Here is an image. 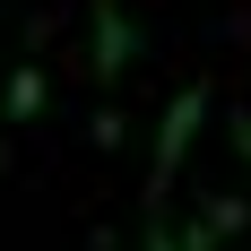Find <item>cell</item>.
<instances>
[{"label": "cell", "mask_w": 251, "mask_h": 251, "mask_svg": "<svg viewBox=\"0 0 251 251\" xmlns=\"http://www.w3.org/2000/svg\"><path fill=\"white\" fill-rule=\"evenodd\" d=\"M200 122H208V87L191 78V87H182V96L165 104V122H156V165H148V217L165 208V191H174V165L191 156V130H200Z\"/></svg>", "instance_id": "obj_1"}, {"label": "cell", "mask_w": 251, "mask_h": 251, "mask_svg": "<svg viewBox=\"0 0 251 251\" xmlns=\"http://www.w3.org/2000/svg\"><path fill=\"white\" fill-rule=\"evenodd\" d=\"M130 52H139V26H130L122 0H96V78H122Z\"/></svg>", "instance_id": "obj_2"}, {"label": "cell", "mask_w": 251, "mask_h": 251, "mask_svg": "<svg viewBox=\"0 0 251 251\" xmlns=\"http://www.w3.org/2000/svg\"><path fill=\"white\" fill-rule=\"evenodd\" d=\"M35 113H44V70L26 61V70L9 78V122H35Z\"/></svg>", "instance_id": "obj_3"}, {"label": "cell", "mask_w": 251, "mask_h": 251, "mask_svg": "<svg viewBox=\"0 0 251 251\" xmlns=\"http://www.w3.org/2000/svg\"><path fill=\"white\" fill-rule=\"evenodd\" d=\"M200 226H208V234H217V243H226V234H234V226H251V200H226V191H217V200H208V208H200Z\"/></svg>", "instance_id": "obj_4"}, {"label": "cell", "mask_w": 251, "mask_h": 251, "mask_svg": "<svg viewBox=\"0 0 251 251\" xmlns=\"http://www.w3.org/2000/svg\"><path fill=\"white\" fill-rule=\"evenodd\" d=\"M139 251H174V234H165V217H148V243Z\"/></svg>", "instance_id": "obj_5"}, {"label": "cell", "mask_w": 251, "mask_h": 251, "mask_svg": "<svg viewBox=\"0 0 251 251\" xmlns=\"http://www.w3.org/2000/svg\"><path fill=\"white\" fill-rule=\"evenodd\" d=\"M234 148H243V165H251V113H243V122H234Z\"/></svg>", "instance_id": "obj_6"}]
</instances>
